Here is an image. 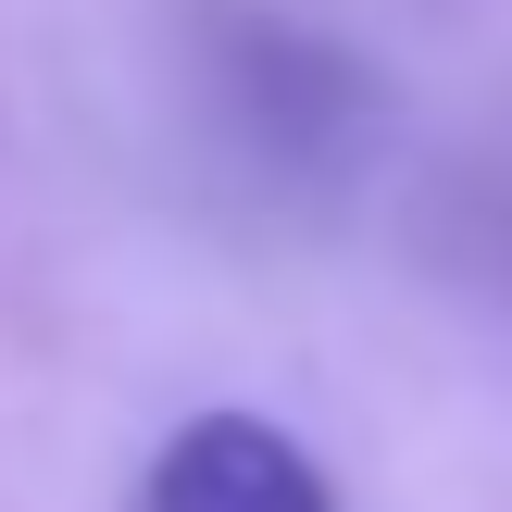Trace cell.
Here are the masks:
<instances>
[{"mask_svg":"<svg viewBox=\"0 0 512 512\" xmlns=\"http://www.w3.org/2000/svg\"><path fill=\"white\" fill-rule=\"evenodd\" d=\"M138 512H338V488H325V463L288 438V425H263V413H200V425L163 438Z\"/></svg>","mask_w":512,"mask_h":512,"instance_id":"6da1fadb","label":"cell"}]
</instances>
